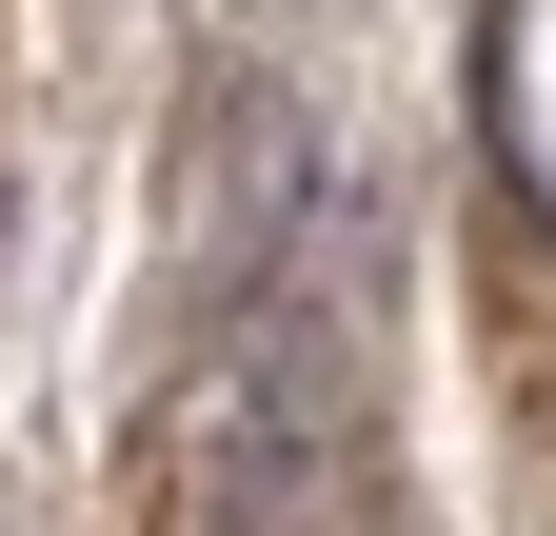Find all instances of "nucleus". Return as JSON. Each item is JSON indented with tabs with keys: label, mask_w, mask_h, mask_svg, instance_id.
<instances>
[{
	"label": "nucleus",
	"mask_w": 556,
	"mask_h": 536,
	"mask_svg": "<svg viewBox=\"0 0 556 536\" xmlns=\"http://www.w3.org/2000/svg\"><path fill=\"white\" fill-rule=\"evenodd\" d=\"M338 497H358V378H338V339L278 318L199 418V516L219 536H338Z\"/></svg>",
	"instance_id": "nucleus-1"
}]
</instances>
